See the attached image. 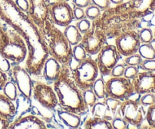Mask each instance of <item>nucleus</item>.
<instances>
[{"instance_id":"obj_9","label":"nucleus","mask_w":155,"mask_h":129,"mask_svg":"<svg viewBox=\"0 0 155 129\" xmlns=\"http://www.w3.org/2000/svg\"><path fill=\"white\" fill-rule=\"evenodd\" d=\"M107 39L103 29L95 20L92 21L91 28L83 34L80 43L83 46L87 54L92 56L98 54L103 46L107 43Z\"/></svg>"},{"instance_id":"obj_40","label":"nucleus","mask_w":155,"mask_h":129,"mask_svg":"<svg viewBox=\"0 0 155 129\" xmlns=\"http://www.w3.org/2000/svg\"><path fill=\"white\" fill-rule=\"evenodd\" d=\"M91 2H92V4L99 8L102 12L111 7V3L109 0H91Z\"/></svg>"},{"instance_id":"obj_26","label":"nucleus","mask_w":155,"mask_h":129,"mask_svg":"<svg viewBox=\"0 0 155 129\" xmlns=\"http://www.w3.org/2000/svg\"><path fill=\"white\" fill-rule=\"evenodd\" d=\"M138 53L143 59H155V47L152 42L150 43H141L139 46Z\"/></svg>"},{"instance_id":"obj_16","label":"nucleus","mask_w":155,"mask_h":129,"mask_svg":"<svg viewBox=\"0 0 155 129\" xmlns=\"http://www.w3.org/2000/svg\"><path fill=\"white\" fill-rule=\"evenodd\" d=\"M30 9L27 15L30 17L39 29L43 28L44 25L49 20L50 0H28Z\"/></svg>"},{"instance_id":"obj_33","label":"nucleus","mask_w":155,"mask_h":129,"mask_svg":"<svg viewBox=\"0 0 155 129\" xmlns=\"http://www.w3.org/2000/svg\"><path fill=\"white\" fill-rule=\"evenodd\" d=\"M145 120L148 123L149 128L155 129V103L148 107L145 112Z\"/></svg>"},{"instance_id":"obj_41","label":"nucleus","mask_w":155,"mask_h":129,"mask_svg":"<svg viewBox=\"0 0 155 129\" xmlns=\"http://www.w3.org/2000/svg\"><path fill=\"white\" fill-rule=\"evenodd\" d=\"M73 15H74V19L77 21H80V20L86 18V12H85V9L83 8L77 7V6L74 5V8H73Z\"/></svg>"},{"instance_id":"obj_28","label":"nucleus","mask_w":155,"mask_h":129,"mask_svg":"<svg viewBox=\"0 0 155 129\" xmlns=\"http://www.w3.org/2000/svg\"><path fill=\"white\" fill-rule=\"evenodd\" d=\"M89 56L86 49L81 43L72 46V59L77 63L83 62Z\"/></svg>"},{"instance_id":"obj_14","label":"nucleus","mask_w":155,"mask_h":129,"mask_svg":"<svg viewBox=\"0 0 155 129\" xmlns=\"http://www.w3.org/2000/svg\"><path fill=\"white\" fill-rule=\"evenodd\" d=\"M140 44L139 30L124 32L115 38V46L124 57L138 53Z\"/></svg>"},{"instance_id":"obj_50","label":"nucleus","mask_w":155,"mask_h":129,"mask_svg":"<svg viewBox=\"0 0 155 129\" xmlns=\"http://www.w3.org/2000/svg\"><path fill=\"white\" fill-rule=\"evenodd\" d=\"M127 1H131V0H127Z\"/></svg>"},{"instance_id":"obj_30","label":"nucleus","mask_w":155,"mask_h":129,"mask_svg":"<svg viewBox=\"0 0 155 129\" xmlns=\"http://www.w3.org/2000/svg\"><path fill=\"white\" fill-rule=\"evenodd\" d=\"M85 12H86V18H88L89 21H93L95 20L98 19L101 16L102 11L95 5L91 4L90 5H89L87 8H85Z\"/></svg>"},{"instance_id":"obj_11","label":"nucleus","mask_w":155,"mask_h":129,"mask_svg":"<svg viewBox=\"0 0 155 129\" xmlns=\"http://www.w3.org/2000/svg\"><path fill=\"white\" fill-rule=\"evenodd\" d=\"M8 74L11 77V80H13L16 84L20 95L30 100L34 84L31 74L25 68L21 66L20 64H12Z\"/></svg>"},{"instance_id":"obj_12","label":"nucleus","mask_w":155,"mask_h":129,"mask_svg":"<svg viewBox=\"0 0 155 129\" xmlns=\"http://www.w3.org/2000/svg\"><path fill=\"white\" fill-rule=\"evenodd\" d=\"M32 97L48 110H54L58 106V100L54 88L48 83L34 82Z\"/></svg>"},{"instance_id":"obj_6","label":"nucleus","mask_w":155,"mask_h":129,"mask_svg":"<svg viewBox=\"0 0 155 129\" xmlns=\"http://www.w3.org/2000/svg\"><path fill=\"white\" fill-rule=\"evenodd\" d=\"M71 69L72 78L81 90L92 88L94 82L98 77V71L97 62L89 56L81 62L77 63L74 68Z\"/></svg>"},{"instance_id":"obj_3","label":"nucleus","mask_w":155,"mask_h":129,"mask_svg":"<svg viewBox=\"0 0 155 129\" xmlns=\"http://www.w3.org/2000/svg\"><path fill=\"white\" fill-rule=\"evenodd\" d=\"M53 88L61 109L81 117L89 112V108L83 100V90L71 77L69 65H62L58 78L53 83Z\"/></svg>"},{"instance_id":"obj_25","label":"nucleus","mask_w":155,"mask_h":129,"mask_svg":"<svg viewBox=\"0 0 155 129\" xmlns=\"http://www.w3.org/2000/svg\"><path fill=\"white\" fill-rule=\"evenodd\" d=\"M2 90H3V94L8 97L12 101L17 100L18 97V90L13 80H8Z\"/></svg>"},{"instance_id":"obj_7","label":"nucleus","mask_w":155,"mask_h":129,"mask_svg":"<svg viewBox=\"0 0 155 129\" xmlns=\"http://www.w3.org/2000/svg\"><path fill=\"white\" fill-rule=\"evenodd\" d=\"M106 97L121 102L132 98L137 94L132 80L125 77H111L105 81Z\"/></svg>"},{"instance_id":"obj_19","label":"nucleus","mask_w":155,"mask_h":129,"mask_svg":"<svg viewBox=\"0 0 155 129\" xmlns=\"http://www.w3.org/2000/svg\"><path fill=\"white\" fill-rule=\"evenodd\" d=\"M62 65L54 58L48 56L42 66V72L43 78L48 83H54L61 71Z\"/></svg>"},{"instance_id":"obj_35","label":"nucleus","mask_w":155,"mask_h":129,"mask_svg":"<svg viewBox=\"0 0 155 129\" xmlns=\"http://www.w3.org/2000/svg\"><path fill=\"white\" fill-rule=\"evenodd\" d=\"M139 103L144 107H148L155 103V93H145L141 95Z\"/></svg>"},{"instance_id":"obj_48","label":"nucleus","mask_w":155,"mask_h":129,"mask_svg":"<svg viewBox=\"0 0 155 129\" xmlns=\"http://www.w3.org/2000/svg\"><path fill=\"white\" fill-rule=\"evenodd\" d=\"M54 1H58V2H69L70 0H54Z\"/></svg>"},{"instance_id":"obj_34","label":"nucleus","mask_w":155,"mask_h":129,"mask_svg":"<svg viewBox=\"0 0 155 129\" xmlns=\"http://www.w3.org/2000/svg\"><path fill=\"white\" fill-rule=\"evenodd\" d=\"M110 123H111L113 129H127V123L128 122L120 115H118L117 112L116 116L110 121Z\"/></svg>"},{"instance_id":"obj_22","label":"nucleus","mask_w":155,"mask_h":129,"mask_svg":"<svg viewBox=\"0 0 155 129\" xmlns=\"http://www.w3.org/2000/svg\"><path fill=\"white\" fill-rule=\"evenodd\" d=\"M57 114L61 121L70 128H80L82 125L81 116L64 109H57Z\"/></svg>"},{"instance_id":"obj_5","label":"nucleus","mask_w":155,"mask_h":129,"mask_svg":"<svg viewBox=\"0 0 155 129\" xmlns=\"http://www.w3.org/2000/svg\"><path fill=\"white\" fill-rule=\"evenodd\" d=\"M0 53L12 64L26 60L27 47L21 34L0 18Z\"/></svg>"},{"instance_id":"obj_29","label":"nucleus","mask_w":155,"mask_h":129,"mask_svg":"<svg viewBox=\"0 0 155 129\" xmlns=\"http://www.w3.org/2000/svg\"><path fill=\"white\" fill-rule=\"evenodd\" d=\"M139 36L141 43H150L154 41V32L149 27H144L139 29Z\"/></svg>"},{"instance_id":"obj_4","label":"nucleus","mask_w":155,"mask_h":129,"mask_svg":"<svg viewBox=\"0 0 155 129\" xmlns=\"http://www.w3.org/2000/svg\"><path fill=\"white\" fill-rule=\"evenodd\" d=\"M46 44L49 56L54 58L62 65H69L72 62V46L64 34L51 20H48L40 30Z\"/></svg>"},{"instance_id":"obj_42","label":"nucleus","mask_w":155,"mask_h":129,"mask_svg":"<svg viewBox=\"0 0 155 129\" xmlns=\"http://www.w3.org/2000/svg\"><path fill=\"white\" fill-rule=\"evenodd\" d=\"M12 63L9 60H8L5 57L2 56L0 53V70H2L4 72L8 73L10 70Z\"/></svg>"},{"instance_id":"obj_20","label":"nucleus","mask_w":155,"mask_h":129,"mask_svg":"<svg viewBox=\"0 0 155 129\" xmlns=\"http://www.w3.org/2000/svg\"><path fill=\"white\" fill-rule=\"evenodd\" d=\"M129 2L134 15L140 19L155 12V0H131Z\"/></svg>"},{"instance_id":"obj_15","label":"nucleus","mask_w":155,"mask_h":129,"mask_svg":"<svg viewBox=\"0 0 155 129\" xmlns=\"http://www.w3.org/2000/svg\"><path fill=\"white\" fill-rule=\"evenodd\" d=\"M120 103V100L111 97H105L103 99L102 102L97 101L91 108L92 116L100 117L107 121H111L117 114Z\"/></svg>"},{"instance_id":"obj_21","label":"nucleus","mask_w":155,"mask_h":129,"mask_svg":"<svg viewBox=\"0 0 155 129\" xmlns=\"http://www.w3.org/2000/svg\"><path fill=\"white\" fill-rule=\"evenodd\" d=\"M17 115V107L14 101L0 93V116L9 121H13Z\"/></svg>"},{"instance_id":"obj_47","label":"nucleus","mask_w":155,"mask_h":129,"mask_svg":"<svg viewBox=\"0 0 155 129\" xmlns=\"http://www.w3.org/2000/svg\"><path fill=\"white\" fill-rule=\"evenodd\" d=\"M111 4H114V5H120L125 2V0H109Z\"/></svg>"},{"instance_id":"obj_37","label":"nucleus","mask_w":155,"mask_h":129,"mask_svg":"<svg viewBox=\"0 0 155 129\" xmlns=\"http://www.w3.org/2000/svg\"><path fill=\"white\" fill-rule=\"evenodd\" d=\"M140 71V67L139 66H131V65H127L125 68L124 77L133 80L136 77Z\"/></svg>"},{"instance_id":"obj_39","label":"nucleus","mask_w":155,"mask_h":129,"mask_svg":"<svg viewBox=\"0 0 155 129\" xmlns=\"http://www.w3.org/2000/svg\"><path fill=\"white\" fill-rule=\"evenodd\" d=\"M126 65L124 64H117L111 70L110 76L111 77H124Z\"/></svg>"},{"instance_id":"obj_45","label":"nucleus","mask_w":155,"mask_h":129,"mask_svg":"<svg viewBox=\"0 0 155 129\" xmlns=\"http://www.w3.org/2000/svg\"><path fill=\"white\" fill-rule=\"evenodd\" d=\"M8 80V76L7 73L0 70V90H2L5 83H6Z\"/></svg>"},{"instance_id":"obj_13","label":"nucleus","mask_w":155,"mask_h":129,"mask_svg":"<svg viewBox=\"0 0 155 129\" xmlns=\"http://www.w3.org/2000/svg\"><path fill=\"white\" fill-rule=\"evenodd\" d=\"M49 19L54 24L60 27H67L74 21L73 8L68 2L54 1L50 3Z\"/></svg>"},{"instance_id":"obj_32","label":"nucleus","mask_w":155,"mask_h":129,"mask_svg":"<svg viewBox=\"0 0 155 129\" xmlns=\"http://www.w3.org/2000/svg\"><path fill=\"white\" fill-rule=\"evenodd\" d=\"M143 59L142 56L138 53L135 54L130 55V56H127L124 59V64L127 66V65H131V66H140L142 64Z\"/></svg>"},{"instance_id":"obj_27","label":"nucleus","mask_w":155,"mask_h":129,"mask_svg":"<svg viewBox=\"0 0 155 129\" xmlns=\"http://www.w3.org/2000/svg\"><path fill=\"white\" fill-rule=\"evenodd\" d=\"M92 90L94 91L98 100H103L106 97V90H105V81L103 77H98L94 82L92 87Z\"/></svg>"},{"instance_id":"obj_2","label":"nucleus","mask_w":155,"mask_h":129,"mask_svg":"<svg viewBox=\"0 0 155 129\" xmlns=\"http://www.w3.org/2000/svg\"><path fill=\"white\" fill-rule=\"evenodd\" d=\"M96 21L103 29L107 39H115L124 32L142 28L141 19L134 15L129 1L102 12Z\"/></svg>"},{"instance_id":"obj_18","label":"nucleus","mask_w":155,"mask_h":129,"mask_svg":"<svg viewBox=\"0 0 155 129\" xmlns=\"http://www.w3.org/2000/svg\"><path fill=\"white\" fill-rule=\"evenodd\" d=\"M9 129H46V124L43 120L35 115L21 116L12 121Z\"/></svg>"},{"instance_id":"obj_31","label":"nucleus","mask_w":155,"mask_h":129,"mask_svg":"<svg viewBox=\"0 0 155 129\" xmlns=\"http://www.w3.org/2000/svg\"><path fill=\"white\" fill-rule=\"evenodd\" d=\"M83 96L85 103L89 109H91L98 100L92 88L83 90Z\"/></svg>"},{"instance_id":"obj_43","label":"nucleus","mask_w":155,"mask_h":129,"mask_svg":"<svg viewBox=\"0 0 155 129\" xmlns=\"http://www.w3.org/2000/svg\"><path fill=\"white\" fill-rule=\"evenodd\" d=\"M15 2L22 12L27 14L30 9V3L28 0H15Z\"/></svg>"},{"instance_id":"obj_17","label":"nucleus","mask_w":155,"mask_h":129,"mask_svg":"<svg viewBox=\"0 0 155 129\" xmlns=\"http://www.w3.org/2000/svg\"><path fill=\"white\" fill-rule=\"evenodd\" d=\"M132 81L137 93L140 95L155 93V72L148 71H139Z\"/></svg>"},{"instance_id":"obj_10","label":"nucleus","mask_w":155,"mask_h":129,"mask_svg":"<svg viewBox=\"0 0 155 129\" xmlns=\"http://www.w3.org/2000/svg\"><path fill=\"white\" fill-rule=\"evenodd\" d=\"M122 56L117 49L115 45L106 43L97 54L96 62L98 71L103 77L110 76L111 70L118 64Z\"/></svg>"},{"instance_id":"obj_1","label":"nucleus","mask_w":155,"mask_h":129,"mask_svg":"<svg viewBox=\"0 0 155 129\" xmlns=\"http://www.w3.org/2000/svg\"><path fill=\"white\" fill-rule=\"evenodd\" d=\"M0 18L24 38L27 47L25 68L31 76L39 77L49 56L40 29L27 13L17 6L15 0H0Z\"/></svg>"},{"instance_id":"obj_38","label":"nucleus","mask_w":155,"mask_h":129,"mask_svg":"<svg viewBox=\"0 0 155 129\" xmlns=\"http://www.w3.org/2000/svg\"><path fill=\"white\" fill-rule=\"evenodd\" d=\"M140 69L143 71H148L155 72V59H143L140 65Z\"/></svg>"},{"instance_id":"obj_8","label":"nucleus","mask_w":155,"mask_h":129,"mask_svg":"<svg viewBox=\"0 0 155 129\" xmlns=\"http://www.w3.org/2000/svg\"><path fill=\"white\" fill-rule=\"evenodd\" d=\"M140 94H137L136 97L126 100L121 102L118 112L120 115L128 123L138 126L139 128L142 127L145 121V111L144 106L139 103Z\"/></svg>"},{"instance_id":"obj_23","label":"nucleus","mask_w":155,"mask_h":129,"mask_svg":"<svg viewBox=\"0 0 155 129\" xmlns=\"http://www.w3.org/2000/svg\"><path fill=\"white\" fill-rule=\"evenodd\" d=\"M81 127L85 129H113L110 121L96 116L88 117Z\"/></svg>"},{"instance_id":"obj_46","label":"nucleus","mask_w":155,"mask_h":129,"mask_svg":"<svg viewBox=\"0 0 155 129\" xmlns=\"http://www.w3.org/2000/svg\"><path fill=\"white\" fill-rule=\"evenodd\" d=\"M11 124V121L5 119L2 117L0 116V129H7L8 128L9 125Z\"/></svg>"},{"instance_id":"obj_36","label":"nucleus","mask_w":155,"mask_h":129,"mask_svg":"<svg viewBox=\"0 0 155 129\" xmlns=\"http://www.w3.org/2000/svg\"><path fill=\"white\" fill-rule=\"evenodd\" d=\"M77 29L79 30V31L82 33V34H84L86 33L89 29L92 27V21H89L88 18H83V19L80 20V21H77V24H76Z\"/></svg>"},{"instance_id":"obj_44","label":"nucleus","mask_w":155,"mask_h":129,"mask_svg":"<svg viewBox=\"0 0 155 129\" xmlns=\"http://www.w3.org/2000/svg\"><path fill=\"white\" fill-rule=\"evenodd\" d=\"M72 2L74 6L83 8L84 9L92 4L91 0H72Z\"/></svg>"},{"instance_id":"obj_24","label":"nucleus","mask_w":155,"mask_h":129,"mask_svg":"<svg viewBox=\"0 0 155 129\" xmlns=\"http://www.w3.org/2000/svg\"><path fill=\"white\" fill-rule=\"evenodd\" d=\"M63 33L64 34L65 37L67 38L68 41L69 42V43L72 46L80 43L82 38H83V34L79 31L77 26L73 25L71 24L65 27Z\"/></svg>"},{"instance_id":"obj_49","label":"nucleus","mask_w":155,"mask_h":129,"mask_svg":"<svg viewBox=\"0 0 155 129\" xmlns=\"http://www.w3.org/2000/svg\"><path fill=\"white\" fill-rule=\"evenodd\" d=\"M154 41H155V29H154Z\"/></svg>"}]
</instances>
